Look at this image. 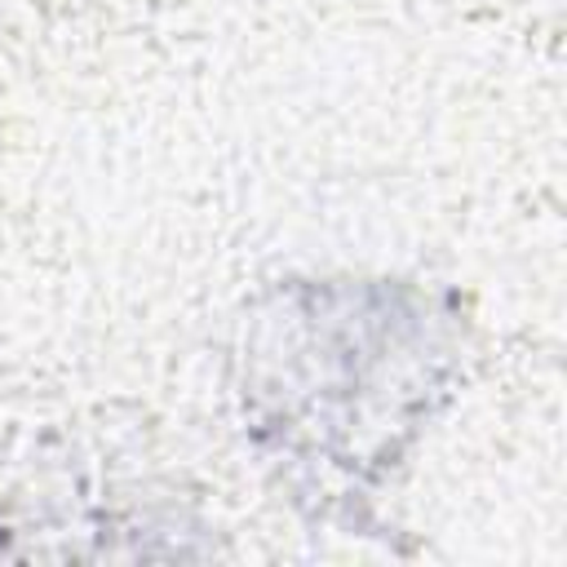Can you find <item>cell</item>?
<instances>
[{"mask_svg":"<svg viewBox=\"0 0 567 567\" xmlns=\"http://www.w3.org/2000/svg\"><path fill=\"white\" fill-rule=\"evenodd\" d=\"M239 408L288 483L368 501L447 394L456 323L412 284H292L248 323Z\"/></svg>","mask_w":567,"mask_h":567,"instance_id":"6da1fadb","label":"cell"}]
</instances>
